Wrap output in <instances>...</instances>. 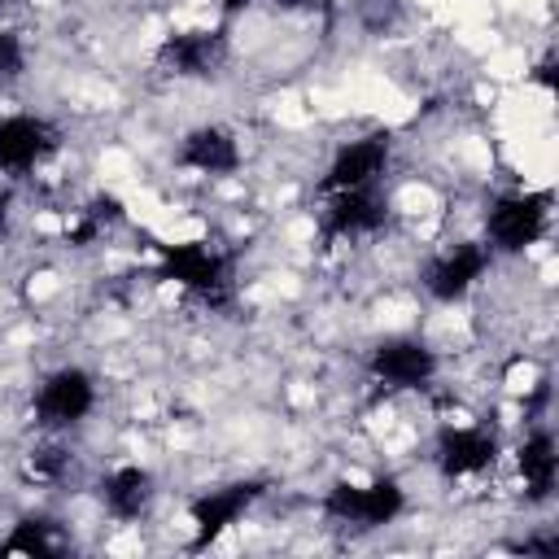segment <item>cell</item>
<instances>
[{"mask_svg": "<svg viewBox=\"0 0 559 559\" xmlns=\"http://www.w3.org/2000/svg\"><path fill=\"white\" fill-rule=\"evenodd\" d=\"M258 485H231V489H218V493H205L192 502V524H197V546L214 542L227 524H236L245 515V507L253 502Z\"/></svg>", "mask_w": 559, "mask_h": 559, "instance_id": "obj_9", "label": "cell"}, {"mask_svg": "<svg viewBox=\"0 0 559 559\" xmlns=\"http://www.w3.org/2000/svg\"><path fill=\"white\" fill-rule=\"evenodd\" d=\"M555 467H559V454H555L550 432H533V437L520 445V472H524L528 498H546V493L555 489Z\"/></svg>", "mask_w": 559, "mask_h": 559, "instance_id": "obj_14", "label": "cell"}, {"mask_svg": "<svg viewBox=\"0 0 559 559\" xmlns=\"http://www.w3.org/2000/svg\"><path fill=\"white\" fill-rule=\"evenodd\" d=\"M179 162L192 166V170H201V175H227V170H236L240 153H236V140H231L227 131L201 127V131H192V135L183 140Z\"/></svg>", "mask_w": 559, "mask_h": 559, "instance_id": "obj_12", "label": "cell"}, {"mask_svg": "<svg viewBox=\"0 0 559 559\" xmlns=\"http://www.w3.org/2000/svg\"><path fill=\"white\" fill-rule=\"evenodd\" d=\"M389 162V135H367V140H354L345 144L328 175H323V192H345V188H367Z\"/></svg>", "mask_w": 559, "mask_h": 559, "instance_id": "obj_5", "label": "cell"}, {"mask_svg": "<svg viewBox=\"0 0 559 559\" xmlns=\"http://www.w3.org/2000/svg\"><path fill=\"white\" fill-rule=\"evenodd\" d=\"M432 371H437V358L419 341H384L371 354V376L393 389H419L432 380Z\"/></svg>", "mask_w": 559, "mask_h": 559, "instance_id": "obj_6", "label": "cell"}, {"mask_svg": "<svg viewBox=\"0 0 559 559\" xmlns=\"http://www.w3.org/2000/svg\"><path fill=\"white\" fill-rule=\"evenodd\" d=\"M4 218H9V197H0V227H4Z\"/></svg>", "mask_w": 559, "mask_h": 559, "instance_id": "obj_19", "label": "cell"}, {"mask_svg": "<svg viewBox=\"0 0 559 559\" xmlns=\"http://www.w3.org/2000/svg\"><path fill=\"white\" fill-rule=\"evenodd\" d=\"M245 4H249V0H223V9H227V13H236V9H245Z\"/></svg>", "mask_w": 559, "mask_h": 559, "instance_id": "obj_18", "label": "cell"}, {"mask_svg": "<svg viewBox=\"0 0 559 559\" xmlns=\"http://www.w3.org/2000/svg\"><path fill=\"white\" fill-rule=\"evenodd\" d=\"M328 511L345 524H389L402 511V485L397 480H371V485H336L328 493Z\"/></svg>", "mask_w": 559, "mask_h": 559, "instance_id": "obj_2", "label": "cell"}, {"mask_svg": "<svg viewBox=\"0 0 559 559\" xmlns=\"http://www.w3.org/2000/svg\"><path fill=\"white\" fill-rule=\"evenodd\" d=\"M52 144H57V131L44 118H31V114L0 118V170H31Z\"/></svg>", "mask_w": 559, "mask_h": 559, "instance_id": "obj_7", "label": "cell"}, {"mask_svg": "<svg viewBox=\"0 0 559 559\" xmlns=\"http://www.w3.org/2000/svg\"><path fill=\"white\" fill-rule=\"evenodd\" d=\"M162 262H166V275L179 280L183 288L201 293L205 301H223L227 297V271H223V258L205 245H166L162 249Z\"/></svg>", "mask_w": 559, "mask_h": 559, "instance_id": "obj_4", "label": "cell"}, {"mask_svg": "<svg viewBox=\"0 0 559 559\" xmlns=\"http://www.w3.org/2000/svg\"><path fill=\"white\" fill-rule=\"evenodd\" d=\"M380 218H384V205L367 188H345V192H332V201L323 210V236L371 231Z\"/></svg>", "mask_w": 559, "mask_h": 559, "instance_id": "obj_10", "label": "cell"}, {"mask_svg": "<svg viewBox=\"0 0 559 559\" xmlns=\"http://www.w3.org/2000/svg\"><path fill=\"white\" fill-rule=\"evenodd\" d=\"M0 550H26V555H57V542H48V524L44 520H26L17 524V533L0 546Z\"/></svg>", "mask_w": 559, "mask_h": 559, "instance_id": "obj_16", "label": "cell"}, {"mask_svg": "<svg viewBox=\"0 0 559 559\" xmlns=\"http://www.w3.org/2000/svg\"><path fill=\"white\" fill-rule=\"evenodd\" d=\"M437 463L445 476H472L493 463V437L480 428H450V432H441Z\"/></svg>", "mask_w": 559, "mask_h": 559, "instance_id": "obj_11", "label": "cell"}, {"mask_svg": "<svg viewBox=\"0 0 559 559\" xmlns=\"http://www.w3.org/2000/svg\"><path fill=\"white\" fill-rule=\"evenodd\" d=\"M489 266V249L485 245H454L450 253H441L428 271V293L441 297V301H454L463 297Z\"/></svg>", "mask_w": 559, "mask_h": 559, "instance_id": "obj_8", "label": "cell"}, {"mask_svg": "<svg viewBox=\"0 0 559 559\" xmlns=\"http://www.w3.org/2000/svg\"><path fill=\"white\" fill-rule=\"evenodd\" d=\"M17 66H22V44H17V35L0 31V74H9Z\"/></svg>", "mask_w": 559, "mask_h": 559, "instance_id": "obj_17", "label": "cell"}, {"mask_svg": "<svg viewBox=\"0 0 559 559\" xmlns=\"http://www.w3.org/2000/svg\"><path fill=\"white\" fill-rule=\"evenodd\" d=\"M96 402V389H92V376L79 371V367H61L52 371L44 384H39V397H35V411L44 424L52 428H66V424H79Z\"/></svg>", "mask_w": 559, "mask_h": 559, "instance_id": "obj_3", "label": "cell"}, {"mask_svg": "<svg viewBox=\"0 0 559 559\" xmlns=\"http://www.w3.org/2000/svg\"><path fill=\"white\" fill-rule=\"evenodd\" d=\"M546 205H550V197H542V192L502 197V201L489 210V218H485V231H489L493 249H502V253L528 249V245L546 231V214H550Z\"/></svg>", "mask_w": 559, "mask_h": 559, "instance_id": "obj_1", "label": "cell"}, {"mask_svg": "<svg viewBox=\"0 0 559 559\" xmlns=\"http://www.w3.org/2000/svg\"><path fill=\"white\" fill-rule=\"evenodd\" d=\"M218 57V35H205V31H192V35H175L166 48H162V61L175 66L179 74H205Z\"/></svg>", "mask_w": 559, "mask_h": 559, "instance_id": "obj_15", "label": "cell"}, {"mask_svg": "<svg viewBox=\"0 0 559 559\" xmlns=\"http://www.w3.org/2000/svg\"><path fill=\"white\" fill-rule=\"evenodd\" d=\"M153 498V480L144 467H118L105 476V507L118 515V520H135Z\"/></svg>", "mask_w": 559, "mask_h": 559, "instance_id": "obj_13", "label": "cell"}]
</instances>
